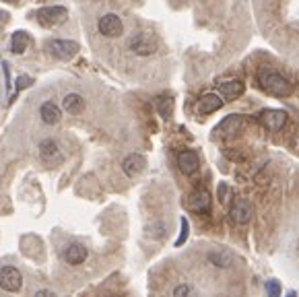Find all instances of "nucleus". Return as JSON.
<instances>
[{
	"instance_id": "f257e3e1",
	"label": "nucleus",
	"mask_w": 299,
	"mask_h": 297,
	"mask_svg": "<svg viewBox=\"0 0 299 297\" xmlns=\"http://www.w3.org/2000/svg\"><path fill=\"white\" fill-rule=\"evenodd\" d=\"M258 83L266 93L274 97H287L291 93V83L276 71H270V68H262L258 73Z\"/></svg>"
},
{
	"instance_id": "f03ea898",
	"label": "nucleus",
	"mask_w": 299,
	"mask_h": 297,
	"mask_svg": "<svg viewBox=\"0 0 299 297\" xmlns=\"http://www.w3.org/2000/svg\"><path fill=\"white\" fill-rule=\"evenodd\" d=\"M128 48H130L136 56H151L157 52L159 45H157L155 35H151L148 31H136L130 37V41H128Z\"/></svg>"
},
{
	"instance_id": "7ed1b4c3",
	"label": "nucleus",
	"mask_w": 299,
	"mask_h": 297,
	"mask_svg": "<svg viewBox=\"0 0 299 297\" xmlns=\"http://www.w3.org/2000/svg\"><path fill=\"white\" fill-rule=\"evenodd\" d=\"M48 52L56 60H70L79 54V43L72 39H50L48 41Z\"/></svg>"
},
{
	"instance_id": "20e7f679",
	"label": "nucleus",
	"mask_w": 299,
	"mask_h": 297,
	"mask_svg": "<svg viewBox=\"0 0 299 297\" xmlns=\"http://www.w3.org/2000/svg\"><path fill=\"white\" fill-rule=\"evenodd\" d=\"M39 159L48 167H56V165H60L64 161V155H62L60 145L54 139H46V141L39 143Z\"/></svg>"
},
{
	"instance_id": "39448f33",
	"label": "nucleus",
	"mask_w": 299,
	"mask_h": 297,
	"mask_svg": "<svg viewBox=\"0 0 299 297\" xmlns=\"http://www.w3.org/2000/svg\"><path fill=\"white\" fill-rule=\"evenodd\" d=\"M66 17H68V11L64 7H46V9H41L37 13L39 23H41V25H46V27L62 25V23L66 21Z\"/></svg>"
},
{
	"instance_id": "423d86ee",
	"label": "nucleus",
	"mask_w": 299,
	"mask_h": 297,
	"mask_svg": "<svg viewBox=\"0 0 299 297\" xmlns=\"http://www.w3.org/2000/svg\"><path fill=\"white\" fill-rule=\"evenodd\" d=\"M97 29L101 35L105 37H118L124 33V25H122V19L114 13H108V15H103L97 23Z\"/></svg>"
},
{
	"instance_id": "0eeeda50",
	"label": "nucleus",
	"mask_w": 299,
	"mask_h": 297,
	"mask_svg": "<svg viewBox=\"0 0 299 297\" xmlns=\"http://www.w3.org/2000/svg\"><path fill=\"white\" fill-rule=\"evenodd\" d=\"M184 204H186V209H188V211L204 215V213L210 211V196H208L206 190H194V192H192V194L186 198Z\"/></svg>"
},
{
	"instance_id": "6e6552de",
	"label": "nucleus",
	"mask_w": 299,
	"mask_h": 297,
	"mask_svg": "<svg viewBox=\"0 0 299 297\" xmlns=\"http://www.w3.org/2000/svg\"><path fill=\"white\" fill-rule=\"evenodd\" d=\"M21 285H23V277H21V272L19 268L15 266H5V268H0V287H3L5 291H19Z\"/></svg>"
},
{
	"instance_id": "1a4fd4ad",
	"label": "nucleus",
	"mask_w": 299,
	"mask_h": 297,
	"mask_svg": "<svg viewBox=\"0 0 299 297\" xmlns=\"http://www.w3.org/2000/svg\"><path fill=\"white\" fill-rule=\"evenodd\" d=\"M260 122L268 130H281L287 124V111H283V109H264L260 113Z\"/></svg>"
},
{
	"instance_id": "9d476101",
	"label": "nucleus",
	"mask_w": 299,
	"mask_h": 297,
	"mask_svg": "<svg viewBox=\"0 0 299 297\" xmlns=\"http://www.w3.org/2000/svg\"><path fill=\"white\" fill-rule=\"evenodd\" d=\"M254 215V209H252V204L250 200L246 198H236V202L231 204V219L240 223V225H246Z\"/></svg>"
},
{
	"instance_id": "9b49d317",
	"label": "nucleus",
	"mask_w": 299,
	"mask_h": 297,
	"mask_svg": "<svg viewBox=\"0 0 299 297\" xmlns=\"http://www.w3.org/2000/svg\"><path fill=\"white\" fill-rule=\"evenodd\" d=\"M144 167H146V159L140 153H130L128 157H124V161H122V169L128 177H134V175L142 173Z\"/></svg>"
},
{
	"instance_id": "f8f14e48",
	"label": "nucleus",
	"mask_w": 299,
	"mask_h": 297,
	"mask_svg": "<svg viewBox=\"0 0 299 297\" xmlns=\"http://www.w3.org/2000/svg\"><path fill=\"white\" fill-rule=\"evenodd\" d=\"M198 165H200V161H198V155L194 151H182L178 155V167H180L182 173L192 175L198 169Z\"/></svg>"
},
{
	"instance_id": "ddd939ff",
	"label": "nucleus",
	"mask_w": 299,
	"mask_h": 297,
	"mask_svg": "<svg viewBox=\"0 0 299 297\" xmlns=\"http://www.w3.org/2000/svg\"><path fill=\"white\" fill-rule=\"evenodd\" d=\"M206 258H208L210 264H215L217 268H229V266H233V262H236V256H233L229 250H225V248L210 250Z\"/></svg>"
},
{
	"instance_id": "4468645a",
	"label": "nucleus",
	"mask_w": 299,
	"mask_h": 297,
	"mask_svg": "<svg viewBox=\"0 0 299 297\" xmlns=\"http://www.w3.org/2000/svg\"><path fill=\"white\" fill-rule=\"evenodd\" d=\"M64 260H66L70 266H79L87 260V248L81 246V244H70L64 252Z\"/></svg>"
},
{
	"instance_id": "2eb2a0df",
	"label": "nucleus",
	"mask_w": 299,
	"mask_h": 297,
	"mask_svg": "<svg viewBox=\"0 0 299 297\" xmlns=\"http://www.w3.org/2000/svg\"><path fill=\"white\" fill-rule=\"evenodd\" d=\"M39 116H41V120H44L46 124L54 126V124H58L62 120V111H60V107L56 103L46 101V103H41V107H39Z\"/></svg>"
},
{
	"instance_id": "dca6fc26",
	"label": "nucleus",
	"mask_w": 299,
	"mask_h": 297,
	"mask_svg": "<svg viewBox=\"0 0 299 297\" xmlns=\"http://www.w3.org/2000/svg\"><path fill=\"white\" fill-rule=\"evenodd\" d=\"M221 105H223L221 95H217V93H206V95L198 101V111H200V113H212V111L221 109Z\"/></svg>"
},
{
	"instance_id": "f3484780",
	"label": "nucleus",
	"mask_w": 299,
	"mask_h": 297,
	"mask_svg": "<svg viewBox=\"0 0 299 297\" xmlns=\"http://www.w3.org/2000/svg\"><path fill=\"white\" fill-rule=\"evenodd\" d=\"M244 89H246V85L242 81H227V83H221V87H219L221 95L225 99H238L244 93Z\"/></svg>"
},
{
	"instance_id": "a211bd4d",
	"label": "nucleus",
	"mask_w": 299,
	"mask_h": 297,
	"mask_svg": "<svg viewBox=\"0 0 299 297\" xmlns=\"http://www.w3.org/2000/svg\"><path fill=\"white\" fill-rule=\"evenodd\" d=\"M62 107L66 109L68 113H81L85 109V99L79 93H68L66 97L62 99Z\"/></svg>"
},
{
	"instance_id": "6ab92c4d",
	"label": "nucleus",
	"mask_w": 299,
	"mask_h": 297,
	"mask_svg": "<svg viewBox=\"0 0 299 297\" xmlns=\"http://www.w3.org/2000/svg\"><path fill=\"white\" fill-rule=\"evenodd\" d=\"M29 45V33L25 31H15L11 37V52L13 54H23Z\"/></svg>"
},
{
	"instance_id": "aec40b11",
	"label": "nucleus",
	"mask_w": 299,
	"mask_h": 297,
	"mask_svg": "<svg viewBox=\"0 0 299 297\" xmlns=\"http://www.w3.org/2000/svg\"><path fill=\"white\" fill-rule=\"evenodd\" d=\"M240 122H242V118L238 116V113H231V116H227V118L217 126V132H221V134H233V132H238Z\"/></svg>"
},
{
	"instance_id": "412c9836",
	"label": "nucleus",
	"mask_w": 299,
	"mask_h": 297,
	"mask_svg": "<svg viewBox=\"0 0 299 297\" xmlns=\"http://www.w3.org/2000/svg\"><path fill=\"white\" fill-rule=\"evenodd\" d=\"M155 107H157L161 118H169L172 116V111H174V99L169 95H159L157 101H155Z\"/></svg>"
},
{
	"instance_id": "4be33fe9",
	"label": "nucleus",
	"mask_w": 299,
	"mask_h": 297,
	"mask_svg": "<svg viewBox=\"0 0 299 297\" xmlns=\"http://www.w3.org/2000/svg\"><path fill=\"white\" fill-rule=\"evenodd\" d=\"M146 231H148V235H151V237H157V240H161V237H165V233H167V227H165V223L157 221L155 225L146 227Z\"/></svg>"
},
{
	"instance_id": "5701e85b",
	"label": "nucleus",
	"mask_w": 299,
	"mask_h": 297,
	"mask_svg": "<svg viewBox=\"0 0 299 297\" xmlns=\"http://www.w3.org/2000/svg\"><path fill=\"white\" fill-rule=\"evenodd\" d=\"M188 231H190V225H188V219H182V233L180 237L176 240V246H182L186 240H188Z\"/></svg>"
},
{
	"instance_id": "b1692460",
	"label": "nucleus",
	"mask_w": 299,
	"mask_h": 297,
	"mask_svg": "<svg viewBox=\"0 0 299 297\" xmlns=\"http://www.w3.org/2000/svg\"><path fill=\"white\" fill-rule=\"evenodd\" d=\"M266 293L272 295V297H279L281 295V285L276 283V281H268L266 283Z\"/></svg>"
},
{
	"instance_id": "393cba45",
	"label": "nucleus",
	"mask_w": 299,
	"mask_h": 297,
	"mask_svg": "<svg viewBox=\"0 0 299 297\" xmlns=\"http://www.w3.org/2000/svg\"><path fill=\"white\" fill-rule=\"evenodd\" d=\"M194 293V287H190V285H178L174 289V295L176 297H182V295H192Z\"/></svg>"
},
{
	"instance_id": "a878e982",
	"label": "nucleus",
	"mask_w": 299,
	"mask_h": 297,
	"mask_svg": "<svg viewBox=\"0 0 299 297\" xmlns=\"http://www.w3.org/2000/svg\"><path fill=\"white\" fill-rule=\"evenodd\" d=\"M31 85V79L27 77V75H21L19 79H17V91H23L25 87H29Z\"/></svg>"
},
{
	"instance_id": "bb28decb",
	"label": "nucleus",
	"mask_w": 299,
	"mask_h": 297,
	"mask_svg": "<svg viewBox=\"0 0 299 297\" xmlns=\"http://www.w3.org/2000/svg\"><path fill=\"white\" fill-rule=\"evenodd\" d=\"M35 297H54V291H50V289H39V291L35 293Z\"/></svg>"
},
{
	"instance_id": "cd10ccee",
	"label": "nucleus",
	"mask_w": 299,
	"mask_h": 297,
	"mask_svg": "<svg viewBox=\"0 0 299 297\" xmlns=\"http://www.w3.org/2000/svg\"><path fill=\"white\" fill-rule=\"evenodd\" d=\"M7 17H9L7 13H3V11H0V23H5V21H7Z\"/></svg>"
},
{
	"instance_id": "c85d7f7f",
	"label": "nucleus",
	"mask_w": 299,
	"mask_h": 297,
	"mask_svg": "<svg viewBox=\"0 0 299 297\" xmlns=\"http://www.w3.org/2000/svg\"><path fill=\"white\" fill-rule=\"evenodd\" d=\"M5 3H11L13 5V3H19V0H5Z\"/></svg>"
}]
</instances>
